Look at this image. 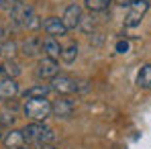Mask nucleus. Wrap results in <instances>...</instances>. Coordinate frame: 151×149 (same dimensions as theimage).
<instances>
[{"label":"nucleus","mask_w":151,"mask_h":149,"mask_svg":"<svg viewBox=\"0 0 151 149\" xmlns=\"http://www.w3.org/2000/svg\"><path fill=\"white\" fill-rule=\"evenodd\" d=\"M23 110L33 123H45L51 117V102L47 98H27Z\"/></svg>","instance_id":"1"},{"label":"nucleus","mask_w":151,"mask_h":149,"mask_svg":"<svg viewBox=\"0 0 151 149\" xmlns=\"http://www.w3.org/2000/svg\"><path fill=\"white\" fill-rule=\"evenodd\" d=\"M25 135V141L29 143H41V145H49L51 141L55 139L53 129H49L45 123H31L27 125L25 129H21Z\"/></svg>","instance_id":"2"},{"label":"nucleus","mask_w":151,"mask_h":149,"mask_svg":"<svg viewBox=\"0 0 151 149\" xmlns=\"http://www.w3.org/2000/svg\"><path fill=\"white\" fill-rule=\"evenodd\" d=\"M84 82H78L72 76H63L57 74L53 80H51V90L61 94V96H68V94H74V92H80V90H86V86H82Z\"/></svg>","instance_id":"3"},{"label":"nucleus","mask_w":151,"mask_h":149,"mask_svg":"<svg viewBox=\"0 0 151 149\" xmlns=\"http://www.w3.org/2000/svg\"><path fill=\"white\" fill-rule=\"evenodd\" d=\"M147 10H149V2L147 0H135L129 6V12H127V17H125V27H129V29L137 27L143 21V17H145Z\"/></svg>","instance_id":"4"},{"label":"nucleus","mask_w":151,"mask_h":149,"mask_svg":"<svg viewBox=\"0 0 151 149\" xmlns=\"http://www.w3.org/2000/svg\"><path fill=\"white\" fill-rule=\"evenodd\" d=\"M59 74V63L57 59H51V57H43L37 66V78L39 80H53L55 76Z\"/></svg>","instance_id":"5"},{"label":"nucleus","mask_w":151,"mask_h":149,"mask_svg":"<svg viewBox=\"0 0 151 149\" xmlns=\"http://www.w3.org/2000/svg\"><path fill=\"white\" fill-rule=\"evenodd\" d=\"M82 6L80 4H70L68 8H65V12H63V17H61V21H63V25L65 29L70 31V29H76V27H80L82 23Z\"/></svg>","instance_id":"6"},{"label":"nucleus","mask_w":151,"mask_h":149,"mask_svg":"<svg viewBox=\"0 0 151 149\" xmlns=\"http://www.w3.org/2000/svg\"><path fill=\"white\" fill-rule=\"evenodd\" d=\"M33 12H35V10H33L29 4H25V2H17V4H12V8H10V17H12V21L19 27L25 25L27 19H29Z\"/></svg>","instance_id":"7"},{"label":"nucleus","mask_w":151,"mask_h":149,"mask_svg":"<svg viewBox=\"0 0 151 149\" xmlns=\"http://www.w3.org/2000/svg\"><path fill=\"white\" fill-rule=\"evenodd\" d=\"M43 29H45V33L49 35V37H63L65 33H68V29L63 25V21L59 19V17H49V19H45V23H43Z\"/></svg>","instance_id":"8"},{"label":"nucleus","mask_w":151,"mask_h":149,"mask_svg":"<svg viewBox=\"0 0 151 149\" xmlns=\"http://www.w3.org/2000/svg\"><path fill=\"white\" fill-rule=\"evenodd\" d=\"M51 114H55L57 119H70L74 114V104L68 98H59L51 104Z\"/></svg>","instance_id":"9"},{"label":"nucleus","mask_w":151,"mask_h":149,"mask_svg":"<svg viewBox=\"0 0 151 149\" xmlns=\"http://www.w3.org/2000/svg\"><path fill=\"white\" fill-rule=\"evenodd\" d=\"M23 55L25 57H35V55H39L41 51H43V41L39 39V37H29L23 41Z\"/></svg>","instance_id":"10"},{"label":"nucleus","mask_w":151,"mask_h":149,"mask_svg":"<svg viewBox=\"0 0 151 149\" xmlns=\"http://www.w3.org/2000/svg\"><path fill=\"white\" fill-rule=\"evenodd\" d=\"M2 143L8 149H19V147H25L27 141H25L23 131H8V133H4V137H2Z\"/></svg>","instance_id":"11"},{"label":"nucleus","mask_w":151,"mask_h":149,"mask_svg":"<svg viewBox=\"0 0 151 149\" xmlns=\"http://www.w3.org/2000/svg\"><path fill=\"white\" fill-rule=\"evenodd\" d=\"M43 53H45V57H51V59L61 57V45H59V41L55 37H49L47 35L43 39Z\"/></svg>","instance_id":"12"},{"label":"nucleus","mask_w":151,"mask_h":149,"mask_svg":"<svg viewBox=\"0 0 151 149\" xmlns=\"http://www.w3.org/2000/svg\"><path fill=\"white\" fill-rule=\"evenodd\" d=\"M17 94H19V84H17V80L4 78V80L0 82V100H10V98H14Z\"/></svg>","instance_id":"13"},{"label":"nucleus","mask_w":151,"mask_h":149,"mask_svg":"<svg viewBox=\"0 0 151 149\" xmlns=\"http://www.w3.org/2000/svg\"><path fill=\"white\" fill-rule=\"evenodd\" d=\"M0 74L2 78H8V80H17L21 76V66L14 61V59H4L0 63Z\"/></svg>","instance_id":"14"},{"label":"nucleus","mask_w":151,"mask_h":149,"mask_svg":"<svg viewBox=\"0 0 151 149\" xmlns=\"http://www.w3.org/2000/svg\"><path fill=\"white\" fill-rule=\"evenodd\" d=\"M137 84H139L141 88H145V90H151V63L143 66V68L139 70V74H137Z\"/></svg>","instance_id":"15"},{"label":"nucleus","mask_w":151,"mask_h":149,"mask_svg":"<svg viewBox=\"0 0 151 149\" xmlns=\"http://www.w3.org/2000/svg\"><path fill=\"white\" fill-rule=\"evenodd\" d=\"M51 92L49 86H43V84H39V86H33V88H29L25 92V98H47V94Z\"/></svg>","instance_id":"16"},{"label":"nucleus","mask_w":151,"mask_h":149,"mask_svg":"<svg viewBox=\"0 0 151 149\" xmlns=\"http://www.w3.org/2000/svg\"><path fill=\"white\" fill-rule=\"evenodd\" d=\"M76 57H78V45H76V43H70V45L61 47V59H63L65 63L76 61Z\"/></svg>","instance_id":"17"},{"label":"nucleus","mask_w":151,"mask_h":149,"mask_svg":"<svg viewBox=\"0 0 151 149\" xmlns=\"http://www.w3.org/2000/svg\"><path fill=\"white\" fill-rule=\"evenodd\" d=\"M84 2H86V8L90 12H102L110 4V0H84Z\"/></svg>","instance_id":"18"},{"label":"nucleus","mask_w":151,"mask_h":149,"mask_svg":"<svg viewBox=\"0 0 151 149\" xmlns=\"http://www.w3.org/2000/svg\"><path fill=\"white\" fill-rule=\"evenodd\" d=\"M17 53V43L14 41H4L2 45H0V55H4L6 59H12V55Z\"/></svg>","instance_id":"19"},{"label":"nucleus","mask_w":151,"mask_h":149,"mask_svg":"<svg viewBox=\"0 0 151 149\" xmlns=\"http://www.w3.org/2000/svg\"><path fill=\"white\" fill-rule=\"evenodd\" d=\"M23 27H25L27 31H39V29L43 27V21H41V19H39V17H37L35 12H33V14H31V17L27 19V23H25Z\"/></svg>","instance_id":"20"},{"label":"nucleus","mask_w":151,"mask_h":149,"mask_svg":"<svg viewBox=\"0 0 151 149\" xmlns=\"http://www.w3.org/2000/svg\"><path fill=\"white\" fill-rule=\"evenodd\" d=\"M94 25H96L94 17H82V23H80V27H82L86 33H90V29H94Z\"/></svg>","instance_id":"21"},{"label":"nucleus","mask_w":151,"mask_h":149,"mask_svg":"<svg viewBox=\"0 0 151 149\" xmlns=\"http://www.w3.org/2000/svg\"><path fill=\"white\" fill-rule=\"evenodd\" d=\"M114 49H116V53H127L129 51V41H116V45H114Z\"/></svg>","instance_id":"22"},{"label":"nucleus","mask_w":151,"mask_h":149,"mask_svg":"<svg viewBox=\"0 0 151 149\" xmlns=\"http://www.w3.org/2000/svg\"><path fill=\"white\" fill-rule=\"evenodd\" d=\"M96 37H94V41H90V43H94V45H100L102 43V33H94Z\"/></svg>","instance_id":"23"},{"label":"nucleus","mask_w":151,"mask_h":149,"mask_svg":"<svg viewBox=\"0 0 151 149\" xmlns=\"http://www.w3.org/2000/svg\"><path fill=\"white\" fill-rule=\"evenodd\" d=\"M114 2H116V4H121V6H131L135 0H114Z\"/></svg>","instance_id":"24"},{"label":"nucleus","mask_w":151,"mask_h":149,"mask_svg":"<svg viewBox=\"0 0 151 149\" xmlns=\"http://www.w3.org/2000/svg\"><path fill=\"white\" fill-rule=\"evenodd\" d=\"M4 35H6V29H4V27H0V39H4Z\"/></svg>","instance_id":"25"},{"label":"nucleus","mask_w":151,"mask_h":149,"mask_svg":"<svg viewBox=\"0 0 151 149\" xmlns=\"http://www.w3.org/2000/svg\"><path fill=\"white\" fill-rule=\"evenodd\" d=\"M39 149H57V147H53V145H41Z\"/></svg>","instance_id":"26"},{"label":"nucleus","mask_w":151,"mask_h":149,"mask_svg":"<svg viewBox=\"0 0 151 149\" xmlns=\"http://www.w3.org/2000/svg\"><path fill=\"white\" fill-rule=\"evenodd\" d=\"M12 2H14V4H17V2H25V0H12Z\"/></svg>","instance_id":"27"},{"label":"nucleus","mask_w":151,"mask_h":149,"mask_svg":"<svg viewBox=\"0 0 151 149\" xmlns=\"http://www.w3.org/2000/svg\"><path fill=\"white\" fill-rule=\"evenodd\" d=\"M19 149H29V147H19Z\"/></svg>","instance_id":"28"},{"label":"nucleus","mask_w":151,"mask_h":149,"mask_svg":"<svg viewBox=\"0 0 151 149\" xmlns=\"http://www.w3.org/2000/svg\"><path fill=\"white\" fill-rule=\"evenodd\" d=\"M0 141H2V135H0Z\"/></svg>","instance_id":"29"},{"label":"nucleus","mask_w":151,"mask_h":149,"mask_svg":"<svg viewBox=\"0 0 151 149\" xmlns=\"http://www.w3.org/2000/svg\"><path fill=\"white\" fill-rule=\"evenodd\" d=\"M0 45H2V43H0Z\"/></svg>","instance_id":"30"},{"label":"nucleus","mask_w":151,"mask_h":149,"mask_svg":"<svg viewBox=\"0 0 151 149\" xmlns=\"http://www.w3.org/2000/svg\"><path fill=\"white\" fill-rule=\"evenodd\" d=\"M147 2H149V0H147Z\"/></svg>","instance_id":"31"}]
</instances>
